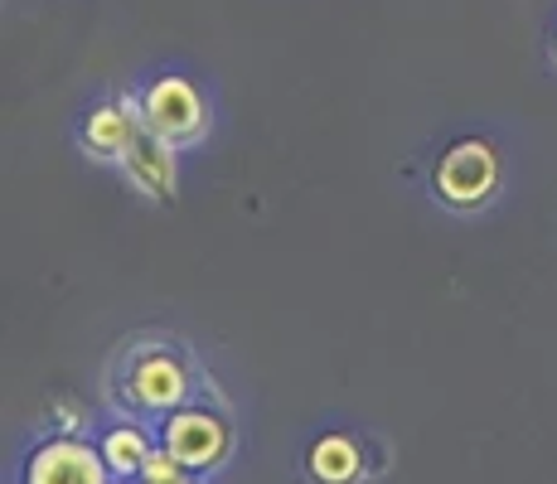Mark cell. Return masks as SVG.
Masks as SVG:
<instances>
[{
  "mask_svg": "<svg viewBox=\"0 0 557 484\" xmlns=\"http://www.w3.org/2000/svg\"><path fill=\"white\" fill-rule=\"evenodd\" d=\"M553 59H557V29H553Z\"/></svg>",
  "mask_w": 557,
  "mask_h": 484,
  "instance_id": "obj_13",
  "label": "cell"
},
{
  "mask_svg": "<svg viewBox=\"0 0 557 484\" xmlns=\"http://www.w3.org/2000/svg\"><path fill=\"white\" fill-rule=\"evenodd\" d=\"M160 446L189 470V475H213L233 456V426L213 407H180L160 426Z\"/></svg>",
  "mask_w": 557,
  "mask_h": 484,
  "instance_id": "obj_3",
  "label": "cell"
},
{
  "mask_svg": "<svg viewBox=\"0 0 557 484\" xmlns=\"http://www.w3.org/2000/svg\"><path fill=\"white\" fill-rule=\"evenodd\" d=\"M306 475L310 484H359L363 480V450L355 436L325 432L310 440L306 450Z\"/></svg>",
  "mask_w": 557,
  "mask_h": 484,
  "instance_id": "obj_9",
  "label": "cell"
},
{
  "mask_svg": "<svg viewBox=\"0 0 557 484\" xmlns=\"http://www.w3.org/2000/svg\"><path fill=\"white\" fill-rule=\"evenodd\" d=\"M432 189H436V199L456 213L485 209L499 189L495 146L480 141V136H460V141H451L442 150V160H436V170H432Z\"/></svg>",
  "mask_w": 557,
  "mask_h": 484,
  "instance_id": "obj_1",
  "label": "cell"
},
{
  "mask_svg": "<svg viewBox=\"0 0 557 484\" xmlns=\"http://www.w3.org/2000/svg\"><path fill=\"white\" fill-rule=\"evenodd\" d=\"M180 484H203V480H199V475H185V480H180Z\"/></svg>",
  "mask_w": 557,
  "mask_h": 484,
  "instance_id": "obj_11",
  "label": "cell"
},
{
  "mask_svg": "<svg viewBox=\"0 0 557 484\" xmlns=\"http://www.w3.org/2000/svg\"><path fill=\"white\" fill-rule=\"evenodd\" d=\"M160 440H151L136 417H116V422H107V432L98 436V450L107 460V470H112V480H141L146 460H151V450Z\"/></svg>",
  "mask_w": 557,
  "mask_h": 484,
  "instance_id": "obj_7",
  "label": "cell"
},
{
  "mask_svg": "<svg viewBox=\"0 0 557 484\" xmlns=\"http://www.w3.org/2000/svg\"><path fill=\"white\" fill-rule=\"evenodd\" d=\"M189 397V363L180 359L175 349H136L132 359H126V378H122V402L132 407V412H156V417H170L180 412V407Z\"/></svg>",
  "mask_w": 557,
  "mask_h": 484,
  "instance_id": "obj_2",
  "label": "cell"
},
{
  "mask_svg": "<svg viewBox=\"0 0 557 484\" xmlns=\"http://www.w3.org/2000/svg\"><path fill=\"white\" fill-rule=\"evenodd\" d=\"M141 102H146V132L160 136V141H170L175 150L203 141V132H209V97H203L189 78L165 73V78L146 83Z\"/></svg>",
  "mask_w": 557,
  "mask_h": 484,
  "instance_id": "obj_4",
  "label": "cell"
},
{
  "mask_svg": "<svg viewBox=\"0 0 557 484\" xmlns=\"http://www.w3.org/2000/svg\"><path fill=\"white\" fill-rule=\"evenodd\" d=\"M20 484H112L98 440L88 436H49L20 466Z\"/></svg>",
  "mask_w": 557,
  "mask_h": 484,
  "instance_id": "obj_5",
  "label": "cell"
},
{
  "mask_svg": "<svg viewBox=\"0 0 557 484\" xmlns=\"http://www.w3.org/2000/svg\"><path fill=\"white\" fill-rule=\"evenodd\" d=\"M185 475H189V470L180 466V460L170 456L165 446H156V450H151V460H146V470H141V484H180Z\"/></svg>",
  "mask_w": 557,
  "mask_h": 484,
  "instance_id": "obj_10",
  "label": "cell"
},
{
  "mask_svg": "<svg viewBox=\"0 0 557 484\" xmlns=\"http://www.w3.org/2000/svg\"><path fill=\"white\" fill-rule=\"evenodd\" d=\"M112 484H141V480H112Z\"/></svg>",
  "mask_w": 557,
  "mask_h": 484,
  "instance_id": "obj_12",
  "label": "cell"
},
{
  "mask_svg": "<svg viewBox=\"0 0 557 484\" xmlns=\"http://www.w3.org/2000/svg\"><path fill=\"white\" fill-rule=\"evenodd\" d=\"M146 126L132 122V116L122 112V102H102L88 112V122H83V146H88L92 160H126L132 156V146L141 141Z\"/></svg>",
  "mask_w": 557,
  "mask_h": 484,
  "instance_id": "obj_8",
  "label": "cell"
},
{
  "mask_svg": "<svg viewBox=\"0 0 557 484\" xmlns=\"http://www.w3.org/2000/svg\"><path fill=\"white\" fill-rule=\"evenodd\" d=\"M122 170H126V179L141 194H151V199H175V189H180V150L151 132H141V141L132 146Z\"/></svg>",
  "mask_w": 557,
  "mask_h": 484,
  "instance_id": "obj_6",
  "label": "cell"
}]
</instances>
